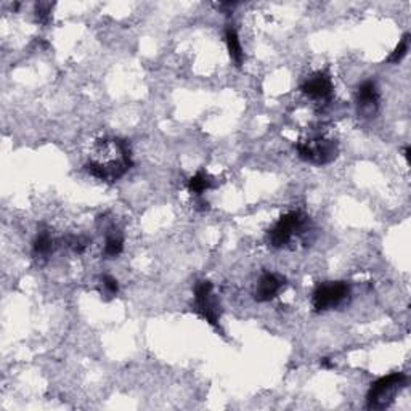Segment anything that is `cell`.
<instances>
[{"label": "cell", "mask_w": 411, "mask_h": 411, "mask_svg": "<svg viewBox=\"0 0 411 411\" xmlns=\"http://www.w3.org/2000/svg\"><path fill=\"white\" fill-rule=\"evenodd\" d=\"M113 147H115V140H98V143L95 145V155L98 156L88 160L85 164L87 172L93 175L95 179L103 182H115L121 179L132 167L129 145L121 140L116 153L110 156Z\"/></svg>", "instance_id": "cell-1"}, {"label": "cell", "mask_w": 411, "mask_h": 411, "mask_svg": "<svg viewBox=\"0 0 411 411\" xmlns=\"http://www.w3.org/2000/svg\"><path fill=\"white\" fill-rule=\"evenodd\" d=\"M407 384V376L403 373H392V375L379 378L371 384L366 394V407L371 410H384L395 400V395Z\"/></svg>", "instance_id": "cell-2"}, {"label": "cell", "mask_w": 411, "mask_h": 411, "mask_svg": "<svg viewBox=\"0 0 411 411\" xmlns=\"http://www.w3.org/2000/svg\"><path fill=\"white\" fill-rule=\"evenodd\" d=\"M308 219L299 211L286 212L280 220L269 230V244L271 248H284L294 235H299L306 230Z\"/></svg>", "instance_id": "cell-3"}, {"label": "cell", "mask_w": 411, "mask_h": 411, "mask_svg": "<svg viewBox=\"0 0 411 411\" xmlns=\"http://www.w3.org/2000/svg\"><path fill=\"white\" fill-rule=\"evenodd\" d=\"M350 296V286L344 281L320 283L313 291L312 303L317 312H326L339 307Z\"/></svg>", "instance_id": "cell-4"}, {"label": "cell", "mask_w": 411, "mask_h": 411, "mask_svg": "<svg viewBox=\"0 0 411 411\" xmlns=\"http://www.w3.org/2000/svg\"><path fill=\"white\" fill-rule=\"evenodd\" d=\"M297 153L302 161L313 164H330L338 157V145L326 138L297 143Z\"/></svg>", "instance_id": "cell-5"}, {"label": "cell", "mask_w": 411, "mask_h": 411, "mask_svg": "<svg viewBox=\"0 0 411 411\" xmlns=\"http://www.w3.org/2000/svg\"><path fill=\"white\" fill-rule=\"evenodd\" d=\"M194 302L198 312L214 328H219L220 306L214 296V286L211 281L201 280L194 286Z\"/></svg>", "instance_id": "cell-6"}, {"label": "cell", "mask_w": 411, "mask_h": 411, "mask_svg": "<svg viewBox=\"0 0 411 411\" xmlns=\"http://www.w3.org/2000/svg\"><path fill=\"white\" fill-rule=\"evenodd\" d=\"M301 90L312 100H325L333 93V80L326 73H317L303 82Z\"/></svg>", "instance_id": "cell-7"}, {"label": "cell", "mask_w": 411, "mask_h": 411, "mask_svg": "<svg viewBox=\"0 0 411 411\" xmlns=\"http://www.w3.org/2000/svg\"><path fill=\"white\" fill-rule=\"evenodd\" d=\"M284 284H286V280H284L281 275L264 274L256 286L254 299L257 302H269L275 299L278 293L284 288Z\"/></svg>", "instance_id": "cell-8"}, {"label": "cell", "mask_w": 411, "mask_h": 411, "mask_svg": "<svg viewBox=\"0 0 411 411\" xmlns=\"http://www.w3.org/2000/svg\"><path fill=\"white\" fill-rule=\"evenodd\" d=\"M357 103L360 111L366 116H373L378 110L379 90L375 80H365L357 90Z\"/></svg>", "instance_id": "cell-9"}, {"label": "cell", "mask_w": 411, "mask_h": 411, "mask_svg": "<svg viewBox=\"0 0 411 411\" xmlns=\"http://www.w3.org/2000/svg\"><path fill=\"white\" fill-rule=\"evenodd\" d=\"M124 249V236L123 233L116 227H110L106 230V243H105V251L103 256L106 259H115L121 254Z\"/></svg>", "instance_id": "cell-10"}, {"label": "cell", "mask_w": 411, "mask_h": 411, "mask_svg": "<svg viewBox=\"0 0 411 411\" xmlns=\"http://www.w3.org/2000/svg\"><path fill=\"white\" fill-rule=\"evenodd\" d=\"M225 42H227V48H229L230 58L235 61L236 66H241L243 60H244V52H243L241 42H239L236 29L233 28V26H227V29H225Z\"/></svg>", "instance_id": "cell-11"}, {"label": "cell", "mask_w": 411, "mask_h": 411, "mask_svg": "<svg viewBox=\"0 0 411 411\" xmlns=\"http://www.w3.org/2000/svg\"><path fill=\"white\" fill-rule=\"evenodd\" d=\"M211 188H212V179L206 172H202V170L196 175H193L188 182L189 193L194 196H201L202 193H206L207 189H211Z\"/></svg>", "instance_id": "cell-12"}, {"label": "cell", "mask_w": 411, "mask_h": 411, "mask_svg": "<svg viewBox=\"0 0 411 411\" xmlns=\"http://www.w3.org/2000/svg\"><path fill=\"white\" fill-rule=\"evenodd\" d=\"M53 246H55V241H53V238L50 236V233L48 231H41L39 235L36 236L34 243H33L34 256L47 257L50 252L53 251Z\"/></svg>", "instance_id": "cell-13"}, {"label": "cell", "mask_w": 411, "mask_h": 411, "mask_svg": "<svg viewBox=\"0 0 411 411\" xmlns=\"http://www.w3.org/2000/svg\"><path fill=\"white\" fill-rule=\"evenodd\" d=\"M408 50H410V34H405V36L402 37V41L398 42V46L395 47L394 52L390 53L387 61H389V63H394V65H397V63H400V61L405 58V56H407Z\"/></svg>", "instance_id": "cell-14"}, {"label": "cell", "mask_w": 411, "mask_h": 411, "mask_svg": "<svg viewBox=\"0 0 411 411\" xmlns=\"http://www.w3.org/2000/svg\"><path fill=\"white\" fill-rule=\"evenodd\" d=\"M66 246L71 248L74 252H78V254H82L88 246V239L85 236H68Z\"/></svg>", "instance_id": "cell-15"}, {"label": "cell", "mask_w": 411, "mask_h": 411, "mask_svg": "<svg viewBox=\"0 0 411 411\" xmlns=\"http://www.w3.org/2000/svg\"><path fill=\"white\" fill-rule=\"evenodd\" d=\"M101 286H103L105 293L108 296H116L119 293V284L116 278H113L110 275H103L101 276Z\"/></svg>", "instance_id": "cell-16"}, {"label": "cell", "mask_w": 411, "mask_h": 411, "mask_svg": "<svg viewBox=\"0 0 411 411\" xmlns=\"http://www.w3.org/2000/svg\"><path fill=\"white\" fill-rule=\"evenodd\" d=\"M52 9H53V4L39 2L36 5V15H37V18H39L41 23H48L50 14H52Z\"/></svg>", "instance_id": "cell-17"}]
</instances>
